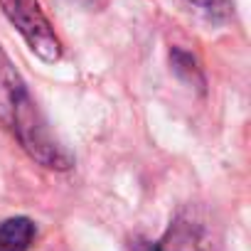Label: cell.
I'll return each instance as SVG.
<instances>
[{
	"label": "cell",
	"instance_id": "1",
	"mask_svg": "<svg viewBox=\"0 0 251 251\" xmlns=\"http://www.w3.org/2000/svg\"><path fill=\"white\" fill-rule=\"evenodd\" d=\"M0 123L45 168L67 170L72 165V155L52 136L42 111L32 101L20 72L3 47H0Z\"/></svg>",
	"mask_w": 251,
	"mask_h": 251
},
{
	"label": "cell",
	"instance_id": "2",
	"mask_svg": "<svg viewBox=\"0 0 251 251\" xmlns=\"http://www.w3.org/2000/svg\"><path fill=\"white\" fill-rule=\"evenodd\" d=\"M0 8H3L8 20L18 27V32L25 37V42L40 59L57 62L62 57L59 40H57L50 20L40 10L37 0H0Z\"/></svg>",
	"mask_w": 251,
	"mask_h": 251
},
{
	"label": "cell",
	"instance_id": "3",
	"mask_svg": "<svg viewBox=\"0 0 251 251\" xmlns=\"http://www.w3.org/2000/svg\"><path fill=\"white\" fill-rule=\"evenodd\" d=\"M35 236V224L27 217L0 222V251H27Z\"/></svg>",
	"mask_w": 251,
	"mask_h": 251
},
{
	"label": "cell",
	"instance_id": "4",
	"mask_svg": "<svg viewBox=\"0 0 251 251\" xmlns=\"http://www.w3.org/2000/svg\"><path fill=\"white\" fill-rule=\"evenodd\" d=\"M190 3H195L197 8L207 10V13H226V0H190Z\"/></svg>",
	"mask_w": 251,
	"mask_h": 251
}]
</instances>
